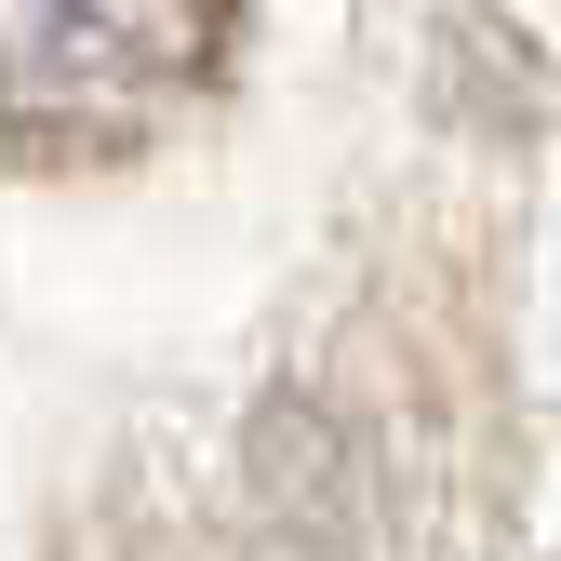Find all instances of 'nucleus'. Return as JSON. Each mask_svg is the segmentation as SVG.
I'll return each instance as SVG.
<instances>
[{
	"mask_svg": "<svg viewBox=\"0 0 561 561\" xmlns=\"http://www.w3.org/2000/svg\"><path fill=\"white\" fill-rule=\"evenodd\" d=\"M228 54V0H0V134L107 148L187 107Z\"/></svg>",
	"mask_w": 561,
	"mask_h": 561,
	"instance_id": "1",
	"label": "nucleus"
}]
</instances>
